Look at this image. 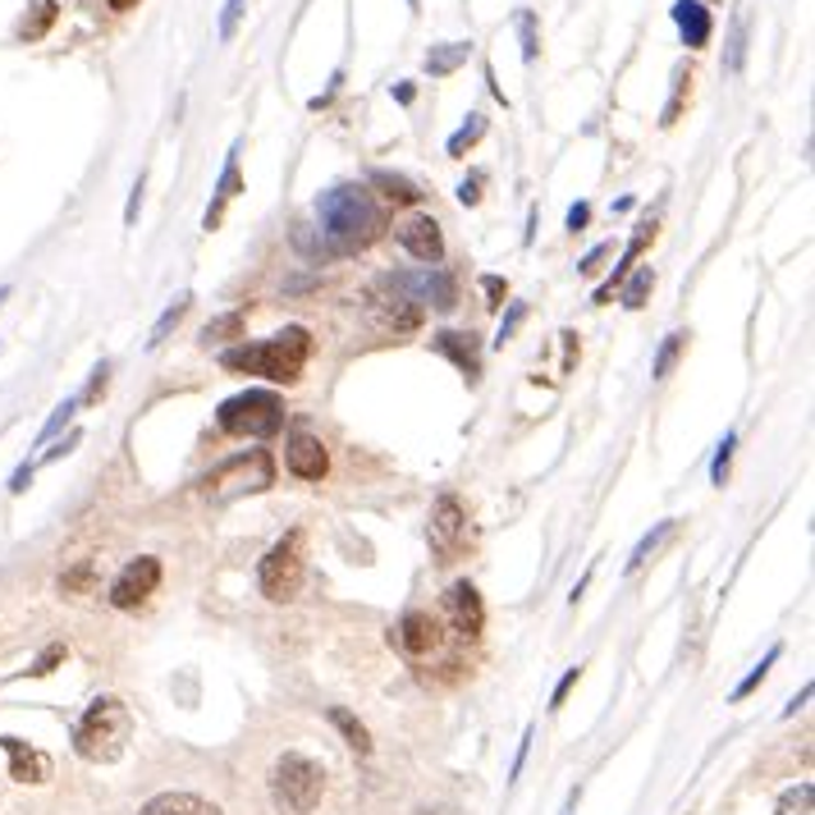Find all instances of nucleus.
Masks as SVG:
<instances>
[{"mask_svg": "<svg viewBox=\"0 0 815 815\" xmlns=\"http://www.w3.org/2000/svg\"><path fill=\"white\" fill-rule=\"evenodd\" d=\"M312 216H317L321 239L330 243L335 257H353V252L371 248L380 239V229H386V211L376 207L371 188H363V184H335V188H325L317 197Z\"/></svg>", "mask_w": 815, "mask_h": 815, "instance_id": "nucleus-1", "label": "nucleus"}, {"mask_svg": "<svg viewBox=\"0 0 815 815\" xmlns=\"http://www.w3.org/2000/svg\"><path fill=\"white\" fill-rule=\"evenodd\" d=\"M308 353H312V335L302 325H285L279 335L262 340V344H239V348H225L220 353V367L225 371H239V376H262L271 386H294L308 367Z\"/></svg>", "mask_w": 815, "mask_h": 815, "instance_id": "nucleus-2", "label": "nucleus"}, {"mask_svg": "<svg viewBox=\"0 0 815 815\" xmlns=\"http://www.w3.org/2000/svg\"><path fill=\"white\" fill-rule=\"evenodd\" d=\"M129 733H134L129 705H124L119 697H96L83 710V720L73 724V751H79L83 760H92V766H111V760H119Z\"/></svg>", "mask_w": 815, "mask_h": 815, "instance_id": "nucleus-3", "label": "nucleus"}, {"mask_svg": "<svg viewBox=\"0 0 815 815\" xmlns=\"http://www.w3.org/2000/svg\"><path fill=\"white\" fill-rule=\"evenodd\" d=\"M275 486V458L266 449H243L234 458H225L220 468H211L202 477V495L211 504H229L243 495H262Z\"/></svg>", "mask_w": 815, "mask_h": 815, "instance_id": "nucleus-4", "label": "nucleus"}, {"mask_svg": "<svg viewBox=\"0 0 815 815\" xmlns=\"http://www.w3.org/2000/svg\"><path fill=\"white\" fill-rule=\"evenodd\" d=\"M216 426L225 436H243V440H271L285 431V399L275 390H243L234 399H225L216 408Z\"/></svg>", "mask_w": 815, "mask_h": 815, "instance_id": "nucleus-5", "label": "nucleus"}, {"mask_svg": "<svg viewBox=\"0 0 815 815\" xmlns=\"http://www.w3.org/2000/svg\"><path fill=\"white\" fill-rule=\"evenodd\" d=\"M325 793V770L317 766L312 756H302V751H285L275 760V770H271V797L275 806L285 811V815H312L317 802Z\"/></svg>", "mask_w": 815, "mask_h": 815, "instance_id": "nucleus-6", "label": "nucleus"}, {"mask_svg": "<svg viewBox=\"0 0 815 815\" xmlns=\"http://www.w3.org/2000/svg\"><path fill=\"white\" fill-rule=\"evenodd\" d=\"M257 587L266 600H294L302 587V531H289L279 537L266 559L257 564Z\"/></svg>", "mask_w": 815, "mask_h": 815, "instance_id": "nucleus-7", "label": "nucleus"}, {"mask_svg": "<svg viewBox=\"0 0 815 815\" xmlns=\"http://www.w3.org/2000/svg\"><path fill=\"white\" fill-rule=\"evenodd\" d=\"M380 285H390L394 294H403L408 302H417V308H436V312H449L458 308V285L454 275L440 271V266H417V271H390L380 275Z\"/></svg>", "mask_w": 815, "mask_h": 815, "instance_id": "nucleus-8", "label": "nucleus"}, {"mask_svg": "<svg viewBox=\"0 0 815 815\" xmlns=\"http://www.w3.org/2000/svg\"><path fill=\"white\" fill-rule=\"evenodd\" d=\"M426 537H431V550H436V559H454L458 550H463V541H468V514H463V504H458V495H440L436 500Z\"/></svg>", "mask_w": 815, "mask_h": 815, "instance_id": "nucleus-9", "label": "nucleus"}, {"mask_svg": "<svg viewBox=\"0 0 815 815\" xmlns=\"http://www.w3.org/2000/svg\"><path fill=\"white\" fill-rule=\"evenodd\" d=\"M157 587H161V559L142 554V559H134V564H124L119 577L111 582V605L115 609H138Z\"/></svg>", "mask_w": 815, "mask_h": 815, "instance_id": "nucleus-10", "label": "nucleus"}, {"mask_svg": "<svg viewBox=\"0 0 815 815\" xmlns=\"http://www.w3.org/2000/svg\"><path fill=\"white\" fill-rule=\"evenodd\" d=\"M394 642H399L403 655L426 659V655H436L445 646V623L436 615H426V609H408V615L399 619V628H394Z\"/></svg>", "mask_w": 815, "mask_h": 815, "instance_id": "nucleus-11", "label": "nucleus"}, {"mask_svg": "<svg viewBox=\"0 0 815 815\" xmlns=\"http://www.w3.org/2000/svg\"><path fill=\"white\" fill-rule=\"evenodd\" d=\"M445 619L463 642H477L481 636V628H486V605H481V592L472 582H454L445 592Z\"/></svg>", "mask_w": 815, "mask_h": 815, "instance_id": "nucleus-12", "label": "nucleus"}, {"mask_svg": "<svg viewBox=\"0 0 815 815\" xmlns=\"http://www.w3.org/2000/svg\"><path fill=\"white\" fill-rule=\"evenodd\" d=\"M367 302H371V317H376L380 325H386V330H394V335H413V330L422 325V317H426V312L417 308V302H408V298L394 294L390 285H380V279L371 285Z\"/></svg>", "mask_w": 815, "mask_h": 815, "instance_id": "nucleus-13", "label": "nucleus"}, {"mask_svg": "<svg viewBox=\"0 0 815 815\" xmlns=\"http://www.w3.org/2000/svg\"><path fill=\"white\" fill-rule=\"evenodd\" d=\"M399 243L408 257H417L422 266H440L445 262V234L436 216H413L399 225Z\"/></svg>", "mask_w": 815, "mask_h": 815, "instance_id": "nucleus-14", "label": "nucleus"}, {"mask_svg": "<svg viewBox=\"0 0 815 815\" xmlns=\"http://www.w3.org/2000/svg\"><path fill=\"white\" fill-rule=\"evenodd\" d=\"M431 348L463 371L468 386H477V380H481V344H477L472 330H436V335H431Z\"/></svg>", "mask_w": 815, "mask_h": 815, "instance_id": "nucleus-15", "label": "nucleus"}, {"mask_svg": "<svg viewBox=\"0 0 815 815\" xmlns=\"http://www.w3.org/2000/svg\"><path fill=\"white\" fill-rule=\"evenodd\" d=\"M285 463H289V472L298 481H321L330 472V454H325V445L312 436V431H294L289 445H285Z\"/></svg>", "mask_w": 815, "mask_h": 815, "instance_id": "nucleus-16", "label": "nucleus"}, {"mask_svg": "<svg viewBox=\"0 0 815 815\" xmlns=\"http://www.w3.org/2000/svg\"><path fill=\"white\" fill-rule=\"evenodd\" d=\"M0 747H5V756H10V779L14 783H46L50 779V756L37 751L33 743L5 733V737H0Z\"/></svg>", "mask_w": 815, "mask_h": 815, "instance_id": "nucleus-17", "label": "nucleus"}, {"mask_svg": "<svg viewBox=\"0 0 815 815\" xmlns=\"http://www.w3.org/2000/svg\"><path fill=\"white\" fill-rule=\"evenodd\" d=\"M674 23L682 33V46L687 50H701L710 42V28H715V19H710V10L701 5V0H674Z\"/></svg>", "mask_w": 815, "mask_h": 815, "instance_id": "nucleus-18", "label": "nucleus"}, {"mask_svg": "<svg viewBox=\"0 0 815 815\" xmlns=\"http://www.w3.org/2000/svg\"><path fill=\"white\" fill-rule=\"evenodd\" d=\"M239 188H243V180H239V142H234V147H229V161H225V170H220V184H216V202L207 207V216H202V229H216V225H220L225 207H229V202L239 197Z\"/></svg>", "mask_w": 815, "mask_h": 815, "instance_id": "nucleus-19", "label": "nucleus"}, {"mask_svg": "<svg viewBox=\"0 0 815 815\" xmlns=\"http://www.w3.org/2000/svg\"><path fill=\"white\" fill-rule=\"evenodd\" d=\"M655 239V220H642V225H636V234H632V243L623 248V257H619V266H615V275H609L605 279V285L596 289V302H609V298H615V289L623 285V279H628V271H632V262L636 257H642V248Z\"/></svg>", "mask_w": 815, "mask_h": 815, "instance_id": "nucleus-20", "label": "nucleus"}, {"mask_svg": "<svg viewBox=\"0 0 815 815\" xmlns=\"http://www.w3.org/2000/svg\"><path fill=\"white\" fill-rule=\"evenodd\" d=\"M142 815H225V811L197 793H161L142 806Z\"/></svg>", "mask_w": 815, "mask_h": 815, "instance_id": "nucleus-21", "label": "nucleus"}, {"mask_svg": "<svg viewBox=\"0 0 815 815\" xmlns=\"http://www.w3.org/2000/svg\"><path fill=\"white\" fill-rule=\"evenodd\" d=\"M468 56H472V42H440L426 50V73L431 79H445V73H454Z\"/></svg>", "mask_w": 815, "mask_h": 815, "instance_id": "nucleus-22", "label": "nucleus"}, {"mask_svg": "<svg viewBox=\"0 0 815 815\" xmlns=\"http://www.w3.org/2000/svg\"><path fill=\"white\" fill-rule=\"evenodd\" d=\"M371 188H380L390 202H399V207H413V202H422V188L408 180V174H394V170H371Z\"/></svg>", "mask_w": 815, "mask_h": 815, "instance_id": "nucleus-23", "label": "nucleus"}, {"mask_svg": "<svg viewBox=\"0 0 815 815\" xmlns=\"http://www.w3.org/2000/svg\"><path fill=\"white\" fill-rule=\"evenodd\" d=\"M651 289H655V271H651V266L628 271V279L619 285L623 308H628V312H642V308H646V298H651Z\"/></svg>", "mask_w": 815, "mask_h": 815, "instance_id": "nucleus-24", "label": "nucleus"}, {"mask_svg": "<svg viewBox=\"0 0 815 815\" xmlns=\"http://www.w3.org/2000/svg\"><path fill=\"white\" fill-rule=\"evenodd\" d=\"M674 531H678V518H665V523H655V531H646V537L636 541V550H632V559H628V573H636L642 564H651V554H655L659 546H665V541L674 537Z\"/></svg>", "mask_w": 815, "mask_h": 815, "instance_id": "nucleus-25", "label": "nucleus"}, {"mask_svg": "<svg viewBox=\"0 0 815 815\" xmlns=\"http://www.w3.org/2000/svg\"><path fill=\"white\" fill-rule=\"evenodd\" d=\"M188 308H193V298H188V294H180V298H174L170 308L161 312V321L151 325V335H147V348H161V344L170 340V330H174V325H180V321L188 317Z\"/></svg>", "mask_w": 815, "mask_h": 815, "instance_id": "nucleus-26", "label": "nucleus"}, {"mask_svg": "<svg viewBox=\"0 0 815 815\" xmlns=\"http://www.w3.org/2000/svg\"><path fill=\"white\" fill-rule=\"evenodd\" d=\"M330 724H335V728L344 733V743H348L353 751H358V756H367V751H371V733L363 728V720H353L344 705H335V710H330Z\"/></svg>", "mask_w": 815, "mask_h": 815, "instance_id": "nucleus-27", "label": "nucleus"}, {"mask_svg": "<svg viewBox=\"0 0 815 815\" xmlns=\"http://www.w3.org/2000/svg\"><path fill=\"white\" fill-rule=\"evenodd\" d=\"M682 348H687V330H674V335H665V344H659V353H655V367H651V376H655V380H665V376L678 367Z\"/></svg>", "mask_w": 815, "mask_h": 815, "instance_id": "nucleus-28", "label": "nucleus"}, {"mask_svg": "<svg viewBox=\"0 0 815 815\" xmlns=\"http://www.w3.org/2000/svg\"><path fill=\"white\" fill-rule=\"evenodd\" d=\"M481 138H486V115H481V111H472L463 129H458V134H454V138L445 142V151H449V157H463V151H468V147H477Z\"/></svg>", "mask_w": 815, "mask_h": 815, "instance_id": "nucleus-29", "label": "nucleus"}, {"mask_svg": "<svg viewBox=\"0 0 815 815\" xmlns=\"http://www.w3.org/2000/svg\"><path fill=\"white\" fill-rule=\"evenodd\" d=\"M774 815H815V788L811 783H793L788 793L779 797Z\"/></svg>", "mask_w": 815, "mask_h": 815, "instance_id": "nucleus-30", "label": "nucleus"}, {"mask_svg": "<svg viewBox=\"0 0 815 815\" xmlns=\"http://www.w3.org/2000/svg\"><path fill=\"white\" fill-rule=\"evenodd\" d=\"M243 312H225V317H216V321H207L202 325V344H216V340H243Z\"/></svg>", "mask_w": 815, "mask_h": 815, "instance_id": "nucleus-31", "label": "nucleus"}, {"mask_svg": "<svg viewBox=\"0 0 815 815\" xmlns=\"http://www.w3.org/2000/svg\"><path fill=\"white\" fill-rule=\"evenodd\" d=\"M73 413H79V394H73V399H65V403L56 408V413H50V422H46V426L37 431V449H46L50 440H56L60 431H65V426L73 422Z\"/></svg>", "mask_w": 815, "mask_h": 815, "instance_id": "nucleus-32", "label": "nucleus"}, {"mask_svg": "<svg viewBox=\"0 0 815 815\" xmlns=\"http://www.w3.org/2000/svg\"><path fill=\"white\" fill-rule=\"evenodd\" d=\"M779 655H783V646H770V651H766V659H760V665H756V669H751V674H747L743 682H737V687H733V701H747V697L756 692V687H760V682H766V674H770V665H774V659H779Z\"/></svg>", "mask_w": 815, "mask_h": 815, "instance_id": "nucleus-33", "label": "nucleus"}, {"mask_svg": "<svg viewBox=\"0 0 815 815\" xmlns=\"http://www.w3.org/2000/svg\"><path fill=\"white\" fill-rule=\"evenodd\" d=\"M747 56V19H733V33H728V50H724V69L737 73Z\"/></svg>", "mask_w": 815, "mask_h": 815, "instance_id": "nucleus-34", "label": "nucleus"}, {"mask_svg": "<svg viewBox=\"0 0 815 815\" xmlns=\"http://www.w3.org/2000/svg\"><path fill=\"white\" fill-rule=\"evenodd\" d=\"M733 449H737V431H728V436L715 445V463H710V481L715 486H724L728 481V463H733Z\"/></svg>", "mask_w": 815, "mask_h": 815, "instance_id": "nucleus-35", "label": "nucleus"}, {"mask_svg": "<svg viewBox=\"0 0 815 815\" xmlns=\"http://www.w3.org/2000/svg\"><path fill=\"white\" fill-rule=\"evenodd\" d=\"M518 33H523V60L531 65V60H537V14H531V10L518 14Z\"/></svg>", "mask_w": 815, "mask_h": 815, "instance_id": "nucleus-36", "label": "nucleus"}, {"mask_svg": "<svg viewBox=\"0 0 815 815\" xmlns=\"http://www.w3.org/2000/svg\"><path fill=\"white\" fill-rule=\"evenodd\" d=\"M106 386H111V363H96V367H92V380H88V390L79 394V403H96L101 394H106Z\"/></svg>", "mask_w": 815, "mask_h": 815, "instance_id": "nucleus-37", "label": "nucleus"}, {"mask_svg": "<svg viewBox=\"0 0 815 815\" xmlns=\"http://www.w3.org/2000/svg\"><path fill=\"white\" fill-rule=\"evenodd\" d=\"M243 5L248 0H225V10H220V42H229L239 33V19H243Z\"/></svg>", "mask_w": 815, "mask_h": 815, "instance_id": "nucleus-38", "label": "nucleus"}, {"mask_svg": "<svg viewBox=\"0 0 815 815\" xmlns=\"http://www.w3.org/2000/svg\"><path fill=\"white\" fill-rule=\"evenodd\" d=\"M60 659H65V646L56 642V646H46V651H42V655L33 659V669H23V674H28V678H46L50 669H56V665H60Z\"/></svg>", "mask_w": 815, "mask_h": 815, "instance_id": "nucleus-39", "label": "nucleus"}, {"mask_svg": "<svg viewBox=\"0 0 815 815\" xmlns=\"http://www.w3.org/2000/svg\"><path fill=\"white\" fill-rule=\"evenodd\" d=\"M523 317H527V308H523V302H514V308H508V317L500 321V335H495V344H500V348H504L508 340H514V330L523 325Z\"/></svg>", "mask_w": 815, "mask_h": 815, "instance_id": "nucleus-40", "label": "nucleus"}, {"mask_svg": "<svg viewBox=\"0 0 815 815\" xmlns=\"http://www.w3.org/2000/svg\"><path fill=\"white\" fill-rule=\"evenodd\" d=\"M481 188H486V174H468V180L458 184V202H463V207H477V202H481Z\"/></svg>", "mask_w": 815, "mask_h": 815, "instance_id": "nucleus-41", "label": "nucleus"}, {"mask_svg": "<svg viewBox=\"0 0 815 815\" xmlns=\"http://www.w3.org/2000/svg\"><path fill=\"white\" fill-rule=\"evenodd\" d=\"M609 252H615V248H609V243H596V248L587 252V257H582V262H577V275H596V271H600V262L609 257Z\"/></svg>", "mask_w": 815, "mask_h": 815, "instance_id": "nucleus-42", "label": "nucleus"}, {"mask_svg": "<svg viewBox=\"0 0 815 815\" xmlns=\"http://www.w3.org/2000/svg\"><path fill=\"white\" fill-rule=\"evenodd\" d=\"M577 678H582V665H573V669H569L564 678H559V687H554V697H550V710H559V705H564V697L573 692V682H577Z\"/></svg>", "mask_w": 815, "mask_h": 815, "instance_id": "nucleus-43", "label": "nucleus"}, {"mask_svg": "<svg viewBox=\"0 0 815 815\" xmlns=\"http://www.w3.org/2000/svg\"><path fill=\"white\" fill-rule=\"evenodd\" d=\"M83 436H79V431H69V436L65 440H56V445H50L46 454H42V463H56V458H65V454H73V445H79Z\"/></svg>", "mask_w": 815, "mask_h": 815, "instance_id": "nucleus-44", "label": "nucleus"}, {"mask_svg": "<svg viewBox=\"0 0 815 815\" xmlns=\"http://www.w3.org/2000/svg\"><path fill=\"white\" fill-rule=\"evenodd\" d=\"M65 592H88L92 587V564H83V569H73V573H65V582H60Z\"/></svg>", "mask_w": 815, "mask_h": 815, "instance_id": "nucleus-45", "label": "nucleus"}, {"mask_svg": "<svg viewBox=\"0 0 815 815\" xmlns=\"http://www.w3.org/2000/svg\"><path fill=\"white\" fill-rule=\"evenodd\" d=\"M142 184H147V174H138V184H134V193H129V207H124V225H138V207H142Z\"/></svg>", "mask_w": 815, "mask_h": 815, "instance_id": "nucleus-46", "label": "nucleus"}, {"mask_svg": "<svg viewBox=\"0 0 815 815\" xmlns=\"http://www.w3.org/2000/svg\"><path fill=\"white\" fill-rule=\"evenodd\" d=\"M481 289H486V308H500V302H504V294H508V285H504V279L500 275H486V279H481Z\"/></svg>", "mask_w": 815, "mask_h": 815, "instance_id": "nucleus-47", "label": "nucleus"}, {"mask_svg": "<svg viewBox=\"0 0 815 815\" xmlns=\"http://www.w3.org/2000/svg\"><path fill=\"white\" fill-rule=\"evenodd\" d=\"M587 220H592V207H587V202H573V207H569V229H573V234H577V229H587Z\"/></svg>", "mask_w": 815, "mask_h": 815, "instance_id": "nucleus-48", "label": "nucleus"}, {"mask_svg": "<svg viewBox=\"0 0 815 815\" xmlns=\"http://www.w3.org/2000/svg\"><path fill=\"white\" fill-rule=\"evenodd\" d=\"M28 481H33V463H19V472L10 477V491L23 495V491H28Z\"/></svg>", "mask_w": 815, "mask_h": 815, "instance_id": "nucleus-49", "label": "nucleus"}, {"mask_svg": "<svg viewBox=\"0 0 815 815\" xmlns=\"http://www.w3.org/2000/svg\"><path fill=\"white\" fill-rule=\"evenodd\" d=\"M806 701H811V687H802V692H797L793 701H788V710H783V715H797V710H802Z\"/></svg>", "mask_w": 815, "mask_h": 815, "instance_id": "nucleus-50", "label": "nucleus"}, {"mask_svg": "<svg viewBox=\"0 0 815 815\" xmlns=\"http://www.w3.org/2000/svg\"><path fill=\"white\" fill-rule=\"evenodd\" d=\"M106 5H111V10H134L138 0H106Z\"/></svg>", "mask_w": 815, "mask_h": 815, "instance_id": "nucleus-51", "label": "nucleus"}, {"mask_svg": "<svg viewBox=\"0 0 815 815\" xmlns=\"http://www.w3.org/2000/svg\"><path fill=\"white\" fill-rule=\"evenodd\" d=\"M5 298H10V289H0V302H5Z\"/></svg>", "mask_w": 815, "mask_h": 815, "instance_id": "nucleus-52", "label": "nucleus"}]
</instances>
